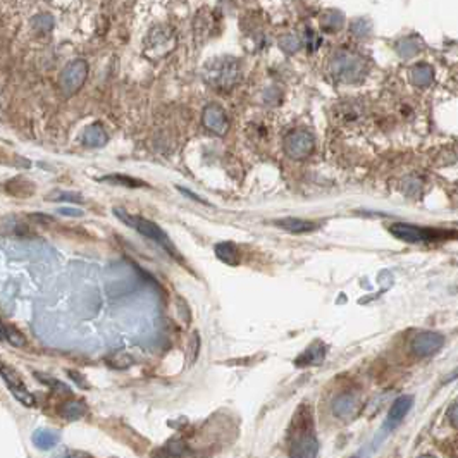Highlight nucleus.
I'll return each instance as SVG.
<instances>
[{
	"label": "nucleus",
	"instance_id": "obj_21",
	"mask_svg": "<svg viewBox=\"0 0 458 458\" xmlns=\"http://www.w3.org/2000/svg\"><path fill=\"white\" fill-rule=\"evenodd\" d=\"M343 25V18L338 13H326L321 19V26L326 31H336Z\"/></svg>",
	"mask_w": 458,
	"mask_h": 458
},
{
	"label": "nucleus",
	"instance_id": "obj_18",
	"mask_svg": "<svg viewBox=\"0 0 458 458\" xmlns=\"http://www.w3.org/2000/svg\"><path fill=\"white\" fill-rule=\"evenodd\" d=\"M59 413L68 421H78V418L86 416V405L83 401H68L61 406Z\"/></svg>",
	"mask_w": 458,
	"mask_h": 458
},
{
	"label": "nucleus",
	"instance_id": "obj_14",
	"mask_svg": "<svg viewBox=\"0 0 458 458\" xmlns=\"http://www.w3.org/2000/svg\"><path fill=\"white\" fill-rule=\"evenodd\" d=\"M276 226L286 229L290 233H310L314 229H317V224L312 223V221H305V219H297V217H286V219H279L276 221Z\"/></svg>",
	"mask_w": 458,
	"mask_h": 458
},
{
	"label": "nucleus",
	"instance_id": "obj_24",
	"mask_svg": "<svg viewBox=\"0 0 458 458\" xmlns=\"http://www.w3.org/2000/svg\"><path fill=\"white\" fill-rule=\"evenodd\" d=\"M102 181H109V183H114V184H124V187H131V188L145 187V183H141V181L133 180V177H128V176H107V177H102Z\"/></svg>",
	"mask_w": 458,
	"mask_h": 458
},
{
	"label": "nucleus",
	"instance_id": "obj_9",
	"mask_svg": "<svg viewBox=\"0 0 458 458\" xmlns=\"http://www.w3.org/2000/svg\"><path fill=\"white\" fill-rule=\"evenodd\" d=\"M445 345V338L438 333H421L410 343V350L418 358L431 357Z\"/></svg>",
	"mask_w": 458,
	"mask_h": 458
},
{
	"label": "nucleus",
	"instance_id": "obj_12",
	"mask_svg": "<svg viewBox=\"0 0 458 458\" xmlns=\"http://www.w3.org/2000/svg\"><path fill=\"white\" fill-rule=\"evenodd\" d=\"M412 404H413L412 397H400L398 400H394V404L391 405L388 412V417H386L384 425H382V431H384V434L393 431V429H397L398 425L401 424V421H404L406 413H409L410 409H412Z\"/></svg>",
	"mask_w": 458,
	"mask_h": 458
},
{
	"label": "nucleus",
	"instance_id": "obj_1",
	"mask_svg": "<svg viewBox=\"0 0 458 458\" xmlns=\"http://www.w3.org/2000/svg\"><path fill=\"white\" fill-rule=\"evenodd\" d=\"M314 418L309 406L302 405L295 412L288 438H290V455L297 458L315 457L319 452L317 438L314 434Z\"/></svg>",
	"mask_w": 458,
	"mask_h": 458
},
{
	"label": "nucleus",
	"instance_id": "obj_26",
	"mask_svg": "<svg viewBox=\"0 0 458 458\" xmlns=\"http://www.w3.org/2000/svg\"><path fill=\"white\" fill-rule=\"evenodd\" d=\"M448 418L455 428H458V400L453 401L452 406L448 409Z\"/></svg>",
	"mask_w": 458,
	"mask_h": 458
},
{
	"label": "nucleus",
	"instance_id": "obj_2",
	"mask_svg": "<svg viewBox=\"0 0 458 458\" xmlns=\"http://www.w3.org/2000/svg\"><path fill=\"white\" fill-rule=\"evenodd\" d=\"M114 216H116L119 221H122L126 226H129L131 229H136L140 235L147 236V238L152 240V242H155L160 248H164V250L168 252V254L171 257H175V259H181L177 248L175 247V245H172L171 240H169V236L165 235V233L162 231V229L157 226L155 223L145 219V217L128 214V212L121 211V209H114Z\"/></svg>",
	"mask_w": 458,
	"mask_h": 458
},
{
	"label": "nucleus",
	"instance_id": "obj_23",
	"mask_svg": "<svg viewBox=\"0 0 458 458\" xmlns=\"http://www.w3.org/2000/svg\"><path fill=\"white\" fill-rule=\"evenodd\" d=\"M412 80H413V83H416V85H418V86H425V85H429V83H431V80H433V73H431V69L425 68V66H421V68L413 69V73H412Z\"/></svg>",
	"mask_w": 458,
	"mask_h": 458
},
{
	"label": "nucleus",
	"instance_id": "obj_3",
	"mask_svg": "<svg viewBox=\"0 0 458 458\" xmlns=\"http://www.w3.org/2000/svg\"><path fill=\"white\" fill-rule=\"evenodd\" d=\"M242 68L240 62L233 57L214 59L204 71L205 81L217 90H229L240 81Z\"/></svg>",
	"mask_w": 458,
	"mask_h": 458
},
{
	"label": "nucleus",
	"instance_id": "obj_20",
	"mask_svg": "<svg viewBox=\"0 0 458 458\" xmlns=\"http://www.w3.org/2000/svg\"><path fill=\"white\" fill-rule=\"evenodd\" d=\"M2 338L6 339L9 345L16 346V348H23V346H26V338L23 336L14 326H9V324H2Z\"/></svg>",
	"mask_w": 458,
	"mask_h": 458
},
{
	"label": "nucleus",
	"instance_id": "obj_6",
	"mask_svg": "<svg viewBox=\"0 0 458 458\" xmlns=\"http://www.w3.org/2000/svg\"><path fill=\"white\" fill-rule=\"evenodd\" d=\"M86 76H88V66H86L85 61H73L71 64L66 66V69L62 71L61 78H59V86H61V92L66 95V97H71L81 88L83 83L86 81Z\"/></svg>",
	"mask_w": 458,
	"mask_h": 458
},
{
	"label": "nucleus",
	"instance_id": "obj_8",
	"mask_svg": "<svg viewBox=\"0 0 458 458\" xmlns=\"http://www.w3.org/2000/svg\"><path fill=\"white\" fill-rule=\"evenodd\" d=\"M176 45V38L175 33H172L169 28L165 26H157L153 28L152 33L148 35L147 40V54L148 57H165Z\"/></svg>",
	"mask_w": 458,
	"mask_h": 458
},
{
	"label": "nucleus",
	"instance_id": "obj_25",
	"mask_svg": "<svg viewBox=\"0 0 458 458\" xmlns=\"http://www.w3.org/2000/svg\"><path fill=\"white\" fill-rule=\"evenodd\" d=\"M281 47L284 52L295 54L300 47H302V42H300V38L295 37V35H288V37H284L281 40Z\"/></svg>",
	"mask_w": 458,
	"mask_h": 458
},
{
	"label": "nucleus",
	"instance_id": "obj_5",
	"mask_svg": "<svg viewBox=\"0 0 458 458\" xmlns=\"http://www.w3.org/2000/svg\"><path fill=\"white\" fill-rule=\"evenodd\" d=\"M315 148V136L307 129H295L284 140V150L291 159H307Z\"/></svg>",
	"mask_w": 458,
	"mask_h": 458
},
{
	"label": "nucleus",
	"instance_id": "obj_11",
	"mask_svg": "<svg viewBox=\"0 0 458 458\" xmlns=\"http://www.w3.org/2000/svg\"><path fill=\"white\" fill-rule=\"evenodd\" d=\"M204 124L205 128L211 129L216 135H226L229 129V119L224 112V109L217 104L207 105L204 110Z\"/></svg>",
	"mask_w": 458,
	"mask_h": 458
},
{
	"label": "nucleus",
	"instance_id": "obj_27",
	"mask_svg": "<svg viewBox=\"0 0 458 458\" xmlns=\"http://www.w3.org/2000/svg\"><path fill=\"white\" fill-rule=\"evenodd\" d=\"M59 212H61L62 216H73V217L83 216V212L76 211V209H61V211H59Z\"/></svg>",
	"mask_w": 458,
	"mask_h": 458
},
{
	"label": "nucleus",
	"instance_id": "obj_13",
	"mask_svg": "<svg viewBox=\"0 0 458 458\" xmlns=\"http://www.w3.org/2000/svg\"><path fill=\"white\" fill-rule=\"evenodd\" d=\"M333 412L339 418H348L357 412V398L353 394H341L333 401Z\"/></svg>",
	"mask_w": 458,
	"mask_h": 458
},
{
	"label": "nucleus",
	"instance_id": "obj_16",
	"mask_svg": "<svg viewBox=\"0 0 458 458\" xmlns=\"http://www.w3.org/2000/svg\"><path fill=\"white\" fill-rule=\"evenodd\" d=\"M83 143L86 147H104L107 143V133L100 124H92L83 133Z\"/></svg>",
	"mask_w": 458,
	"mask_h": 458
},
{
	"label": "nucleus",
	"instance_id": "obj_15",
	"mask_svg": "<svg viewBox=\"0 0 458 458\" xmlns=\"http://www.w3.org/2000/svg\"><path fill=\"white\" fill-rule=\"evenodd\" d=\"M216 255L217 259L223 260V262L228 264V266H238L240 260H242V254H240L238 247H236L235 243H229V242L217 245Z\"/></svg>",
	"mask_w": 458,
	"mask_h": 458
},
{
	"label": "nucleus",
	"instance_id": "obj_19",
	"mask_svg": "<svg viewBox=\"0 0 458 458\" xmlns=\"http://www.w3.org/2000/svg\"><path fill=\"white\" fill-rule=\"evenodd\" d=\"M33 443L42 450H49L59 443V434L52 431H45V429H40L33 434Z\"/></svg>",
	"mask_w": 458,
	"mask_h": 458
},
{
	"label": "nucleus",
	"instance_id": "obj_7",
	"mask_svg": "<svg viewBox=\"0 0 458 458\" xmlns=\"http://www.w3.org/2000/svg\"><path fill=\"white\" fill-rule=\"evenodd\" d=\"M389 233L398 240H404L409 243H425L433 242V240H440L443 233L436 231V229H425L421 226H413V224L398 223L389 226Z\"/></svg>",
	"mask_w": 458,
	"mask_h": 458
},
{
	"label": "nucleus",
	"instance_id": "obj_17",
	"mask_svg": "<svg viewBox=\"0 0 458 458\" xmlns=\"http://www.w3.org/2000/svg\"><path fill=\"white\" fill-rule=\"evenodd\" d=\"M324 357H326V346L317 343V345L310 346V348L298 358L297 365H321Z\"/></svg>",
	"mask_w": 458,
	"mask_h": 458
},
{
	"label": "nucleus",
	"instance_id": "obj_10",
	"mask_svg": "<svg viewBox=\"0 0 458 458\" xmlns=\"http://www.w3.org/2000/svg\"><path fill=\"white\" fill-rule=\"evenodd\" d=\"M2 377L6 381V384L9 386L11 393L18 401H21L25 406H35V397L26 389L25 382L21 381V377L14 372L13 369H9L7 365H2Z\"/></svg>",
	"mask_w": 458,
	"mask_h": 458
},
{
	"label": "nucleus",
	"instance_id": "obj_22",
	"mask_svg": "<svg viewBox=\"0 0 458 458\" xmlns=\"http://www.w3.org/2000/svg\"><path fill=\"white\" fill-rule=\"evenodd\" d=\"M33 28L38 33H49L54 28V18L49 14H40L33 19Z\"/></svg>",
	"mask_w": 458,
	"mask_h": 458
},
{
	"label": "nucleus",
	"instance_id": "obj_4",
	"mask_svg": "<svg viewBox=\"0 0 458 458\" xmlns=\"http://www.w3.org/2000/svg\"><path fill=\"white\" fill-rule=\"evenodd\" d=\"M331 73L339 81L353 83L360 80L365 73V62L360 55L351 52H339L331 61Z\"/></svg>",
	"mask_w": 458,
	"mask_h": 458
}]
</instances>
